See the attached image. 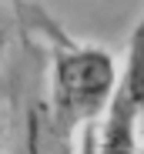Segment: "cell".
Segmentation results:
<instances>
[{
  "label": "cell",
  "instance_id": "6da1fadb",
  "mask_svg": "<svg viewBox=\"0 0 144 154\" xmlns=\"http://www.w3.org/2000/svg\"><path fill=\"white\" fill-rule=\"evenodd\" d=\"M51 37V104H54V131L57 147L67 151L74 131L94 124L117 84V64L104 47H87L64 37L47 23Z\"/></svg>",
  "mask_w": 144,
  "mask_h": 154
},
{
  "label": "cell",
  "instance_id": "7a4b0ae2",
  "mask_svg": "<svg viewBox=\"0 0 144 154\" xmlns=\"http://www.w3.org/2000/svg\"><path fill=\"white\" fill-rule=\"evenodd\" d=\"M137 121L141 114L121 94H111L101 127H94V154H137Z\"/></svg>",
  "mask_w": 144,
  "mask_h": 154
},
{
  "label": "cell",
  "instance_id": "3957f363",
  "mask_svg": "<svg viewBox=\"0 0 144 154\" xmlns=\"http://www.w3.org/2000/svg\"><path fill=\"white\" fill-rule=\"evenodd\" d=\"M114 94H121L137 114H144V17L127 37V54H124V67L117 70Z\"/></svg>",
  "mask_w": 144,
  "mask_h": 154
},
{
  "label": "cell",
  "instance_id": "277c9868",
  "mask_svg": "<svg viewBox=\"0 0 144 154\" xmlns=\"http://www.w3.org/2000/svg\"><path fill=\"white\" fill-rule=\"evenodd\" d=\"M4 47H7V14L0 7V57H4Z\"/></svg>",
  "mask_w": 144,
  "mask_h": 154
},
{
  "label": "cell",
  "instance_id": "5b68a950",
  "mask_svg": "<svg viewBox=\"0 0 144 154\" xmlns=\"http://www.w3.org/2000/svg\"><path fill=\"white\" fill-rule=\"evenodd\" d=\"M0 154H4V151H0Z\"/></svg>",
  "mask_w": 144,
  "mask_h": 154
}]
</instances>
